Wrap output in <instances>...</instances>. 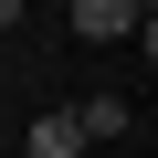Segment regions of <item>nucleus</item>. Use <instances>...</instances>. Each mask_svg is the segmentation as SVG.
Wrapping results in <instances>:
<instances>
[{
	"mask_svg": "<svg viewBox=\"0 0 158 158\" xmlns=\"http://www.w3.org/2000/svg\"><path fill=\"white\" fill-rule=\"evenodd\" d=\"M11 21H21V0H0V32H11Z\"/></svg>",
	"mask_w": 158,
	"mask_h": 158,
	"instance_id": "20e7f679",
	"label": "nucleus"
},
{
	"mask_svg": "<svg viewBox=\"0 0 158 158\" xmlns=\"http://www.w3.org/2000/svg\"><path fill=\"white\" fill-rule=\"evenodd\" d=\"M74 127H85V137H127L137 106H127V95H85V106H74Z\"/></svg>",
	"mask_w": 158,
	"mask_h": 158,
	"instance_id": "7ed1b4c3",
	"label": "nucleus"
},
{
	"mask_svg": "<svg viewBox=\"0 0 158 158\" xmlns=\"http://www.w3.org/2000/svg\"><path fill=\"white\" fill-rule=\"evenodd\" d=\"M21 148H32V158H74V148H85V127H74V106H42Z\"/></svg>",
	"mask_w": 158,
	"mask_h": 158,
	"instance_id": "f03ea898",
	"label": "nucleus"
},
{
	"mask_svg": "<svg viewBox=\"0 0 158 158\" xmlns=\"http://www.w3.org/2000/svg\"><path fill=\"white\" fill-rule=\"evenodd\" d=\"M74 32L85 42H127L137 32V0H74Z\"/></svg>",
	"mask_w": 158,
	"mask_h": 158,
	"instance_id": "f257e3e1",
	"label": "nucleus"
}]
</instances>
